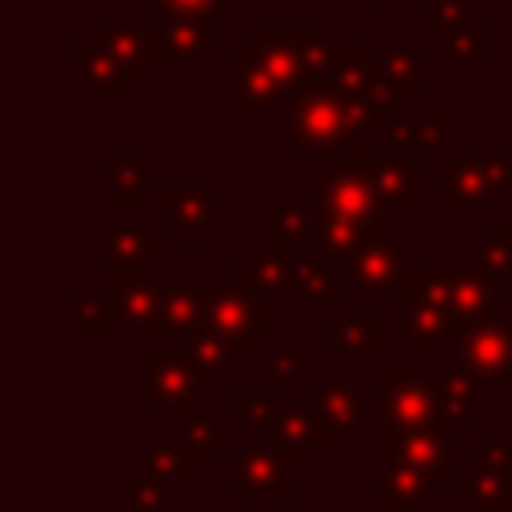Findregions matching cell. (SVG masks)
Masks as SVG:
<instances>
[{
	"label": "cell",
	"mask_w": 512,
	"mask_h": 512,
	"mask_svg": "<svg viewBox=\"0 0 512 512\" xmlns=\"http://www.w3.org/2000/svg\"><path fill=\"white\" fill-rule=\"evenodd\" d=\"M108 312H112L108 300H100V296H80V300H76L72 328H76L80 336H104V332H108Z\"/></svg>",
	"instance_id": "obj_39"
},
{
	"label": "cell",
	"mask_w": 512,
	"mask_h": 512,
	"mask_svg": "<svg viewBox=\"0 0 512 512\" xmlns=\"http://www.w3.org/2000/svg\"><path fill=\"white\" fill-rule=\"evenodd\" d=\"M476 512H496V508H476Z\"/></svg>",
	"instance_id": "obj_50"
},
{
	"label": "cell",
	"mask_w": 512,
	"mask_h": 512,
	"mask_svg": "<svg viewBox=\"0 0 512 512\" xmlns=\"http://www.w3.org/2000/svg\"><path fill=\"white\" fill-rule=\"evenodd\" d=\"M288 136L300 152H348V148H360V132L356 124L348 120V108H344V96L324 84V80H312L296 92V104H292V120H288Z\"/></svg>",
	"instance_id": "obj_2"
},
{
	"label": "cell",
	"mask_w": 512,
	"mask_h": 512,
	"mask_svg": "<svg viewBox=\"0 0 512 512\" xmlns=\"http://www.w3.org/2000/svg\"><path fill=\"white\" fill-rule=\"evenodd\" d=\"M380 64L388 68L396 92L408 100V96H420V60L412 48H400V44H380Z\"/></svg>",
	"instance_id": "obj_34"
},
{
	"label": "cell",
	"mask_w": 512,
	"mask_h": 512,
	"mask_svg": "<svg viewBox=\"0 0 512 512\" xmlns=\"http://www.w3.org/2000/svg\"><path fill=\"white\" fill-rule=\"evenodd\" d=\"M508 412H512V392H508Z\"/></svg>",
	"instance_id": "obj_48"
},
{
	"label": "cell",
	"mask_w": 512,
	"mask_h": 512,
	"mask_svg": "<svg viewBox=\"0 0 512 512\" xmlns=\"http://www.w3.org/2000/svg\"><path fill=\"white\" fill-rule=\"evenodd\" d=\"M216 40H220V24H200V20H180V16H160L156 24L144 28L148 60L196 64L200 52Z\"/></svg>",
	"instance_id": "obj_11"
},
{
	"label": "cell",
	"mask_w": 512,
	"mask_h": 512,
	"mask_svg": "<svg viewBox=\"0 0 512 512\" xmlns=\"http://www.w3.org/2000/svg\"><path fill=\"white\" fill-rule=\"evenodd\" d=\"M72 60H76V68H80V76L88 80L92 92H104V96H112V100L128 96V76H124L92 40L72 44Z\"/></svg>",
	"instance_id": "obj_28"
},
{
	"label": "cell",
	"mask_w": 512,
	"mask_h": 512,
	"mask_svg": "<svg viewBox=\"0 0 512 512\" xmlns=\"http://www.w3.org/2000/svg\"><path fill=\"white\" fill-rule=\"evenodd\" d=\"M324 348L332 356H344V352H380L384 348V324L376 316H332L328 320V340Z\"/></svg>",
	"instance_id": "obj_23"
},
{
	"label": "cell",
	"mask_w": 512,
	"mask_h": 512,
	"mask_svg": "<svg viewBox=\"0 0 512 512\" xmlns=\"http://www.w3.org/2000/svg\"><path fill=\"white\" fill-rule=\"evenodd\" d=\"M128 508L132 512H164V476L148 472L140 480H128Z\"/></svg>",
	"instance_id": "obj_41"
},
{
	"label": "cell",
	"mask_w": 512,
	"mask_h": 512,
	"mask_svg": "<svg viewBox=\"0 0 512 512\" xmlns=\"http://www.w3.org/2000/svg\"><path fill=\"white\" fill-rule=\"evenodd\" d=\"M272 224H276L280 240H288V244H308L316 236V216L308 208H300V204H276L272 208Z\"/></svg>",
	"instance_id": "obj_36"
},
{
	"label": "cell",
	"mask_w": 512,
	"mask_h": 512,
	"mask_svg": "<svg viewBox=\"0 0 512 512\" xmlns=\"http://www.w3.org/2000/svg\"><path fill=\"white\" fill-rule=\"evenodd\" d=\"M236 496L240 500H288L292 460L272 444H244L236 456Z\"/></svg>",
	"instance_id": "obj_9"
},
{
	"label": "cell",
	"mask_w": 512,
	"mask_h": 512,
	"mask_svg": "<svg viewBox=\"0 0 512 512\" xmlns=\"http://www.w3.org/2000/svg\"><path fill=\"white\" fill-rule=\"evenodd\" d=\"M440 416L436 380L420 372H384L380 376V440L392 444L396 436L428 424Z\"/></svg>",
	"instance_id": "obj_5"
},
{
	"label": "cell",
	"mask_w": 512,
	"mask_h": 512,
	"mask_svg": "<svg viewBox=\"0 0 512 512\" xmlns=\"http://www.w3.org/2000/svg\"><path fill=\"white\" fill-rule=\"evenodd\" d=\"M240 0H152L160 16H180V20H200V24H220V8H236Z\"/></svg>",
	"instance_id": "obj_37"
},
{
	"label": "cell",
	"mask_w": 512,
	"mask_h": 512,
	"mask_svg": "<svg viewBox=\"0 0 512 512\" xmlns=\"http://www.w3.org/2000/svg\"><path fill=\"white\" fill-rule=\"evenodd\" d=\"M204 296L196 284H172L168 288V336H188L204 328Z\"/></svg>",
	"instance_id": "obj_33"
},
{
	"label": "cell",
	"mask_w": 512,
	"mask_h": 512,
	"mask_svg": "<svg viewBox=\"0 0 512 512\" xmlns=\"http://www.w3.org/2000/svg\"><path fill=\"white\" fill-rule=\"evenodd\" d=\"M432 476L420 472L408 460L388 456L384 472H380V512H420L424 500L432 496Z\"/></svg>",
	"instance_id": "obj_18"
},
{
	"label": "cell",
	"mask_w": 512,
	"mask_h": 512,
	"mask_svg": "<svg viewBox=\"0 0 512 512\" xmlns=\"http://www.w3.org/2000/svg\"><path fill=\"white\" fill-rule=\"evenodd\" d=\"M480 172L488 188H512V164L504 156H480Z\"/></svg>",
	"instance_id": "obj_45"
},
{
	"label": "cell",
	"mask_w": 512,
	"mask_h": 512,
	"mask_svg": "<svg viewBox=\"0 0 512 512\" xmlns=\"http://www.w3.org/2000/svg\"><path fill=\"white\" fill-rule=\"evenodd\" d=\"M148 408H188L200 392L192 356L184 352H148Z\"/></svg>",
	"instance_id": "obj_14"
},
{
	"label": "cell",
	"mask_w": 512,
	"mask_h": 512,
	"mask_svg": "<svg viewBox=\"0 0 512 512\" xmlns=\"http://www.w3.org/2000/svg\"><path fill=\"white\" fill-rule=\"evenodd\" d=\"M420 132H424V124H420L416 116H392L388 128H384V144H388L392 152H416Z\"/></svg>",
	"instance_id": "obj_43"
},
{
	"label": "cell",
	"mask_w": 512,
	"mask_h": 512,
	"mask_svg": "<svg viewBox=\"0 0 512 512\" xmlns=\"http://www.w3.org/2000/svg\"><path fill=\"white\" fill-rule=\"evenodd\" d=\"M344 164L376 188L380 204H388V208H416L420 204V180H416L420 176V156L416 152L376 156L360 144V148L344 152Z\"/></svg>",
	"instance_id": "obj_7"
},
{
	"label": "cell",
	"mask_w": 512,
	"mask_h": 512,
	"mask_svg": "<svg viewBox=\"0 0 512 512\" xmlns=\"http://www.w3.org/2000/svg\"><path fill=\"white\" fill-rule=\"evenodd\" d=\"M276 400H272V392H256V388H240L236 392V416H240V424L244 428H256V424H264V420H276Z\"/></svg>",
	"instance_id": "obj_38"
},
{
	"label": "cell",
	"mask_w": 512,
	"mask_h": 512,
	"mask_svg": "<svg viewBox=\"0 0 512 512\" xmlns=\"http://www.w3.org/2000/svg\"><path fill=\"white\" fill-rule=\"evenodd\" d=\"M144 152H112L108 156V200L116 208H140L144 204Z\"/></svg>",
	"instance_id": "obj_27"
},
{
	"label": "cell",
	"mask_w": 512,
	"mask_h": 512,
	"mask_svg": "<svg viewBox=\"0 0 512 512\" xmlns=\"http://www.w3.org/2000/svg\"><path fill=\"white\" fill-rule=\"evenodd\" d=\"M456 364L480 384L512 380V316H480L456 332Z\"/></svg>",
	"instance_id": "obj_4"
},
{
	"label": "cell",
	"mask_w": 512,
	"mask_h": 512,
	"mask_svg": "<svg viewBox=\"0 0 512 512\" xmlns=\"http://www.w3.org/2000/svg\"><path fill=\"white\" fill-rule=\"evenodd\" d=\"M316 240L328 260H356L360 248L384 240V228H368L356 220H336V216H316Z\"/></svg>",
	"instance_id": "obj_22"
},
{
	"label": "cell",
	"mask_w": 512,
	"mask_h": 512,
	"mask_svg": "<svg viewBox=\"0 0 512 512\" xmlns=\"http://www.w3.org/2000/svg\"><path fill=\"white\" fill-rule=\"evenodd\" d=\"M308 364H312V356H308V352L276 356V360H272V388H276V392H288V388H292V380H296V372H304Z\"/></svg>",
	"instance_id": "obj_44"
},
{
	"label": "cell",
	"mask_w": 512,
	"mask_h": 512,
	"mask_svg": "<svg viewBox=\"0 0 512 512\" xmlns=\"http://www.w3.org/2000/svg\"><path fill=\"white\" fill-rule=\"evenodd\" d=\"M492 188L480 172V156H460L452 168L436 172V204L440 208H488Z\"/></svg>",
	"instance_id": "obj_19"
},
{
	"label": "cell",
	"mask_w": 512,
	"mask_h": 512,
	"mask_svg": "<svg viewBox=\"0 0 512 512\" xmlns=\"http://www.w3.org/2000/svg\"><path fill=\"white\" fill-rule=\"evenodd\" d=\"M452 428H456L452 420L436 416V420H428V424L396 436L384 448H388V456L408 460L420 472H428L436 484H452L456 480V440H452Z\"/></svg>",
	"instance_id": "obj_8"
},
{
	"label": "cell",
	"mask_w": 512,
	"mask_h": 512,
	"mask_svg": "<svg viewBox=\"0 0 512 512\" xmlns=\"http://www.w3.org/2000/svg\"><path fill=\"white\" fill-rule=\"evenodd\" d=\"M316 408V440L320 444H340L364 416V392L344 380V372H328L312 396Z\"/></svg>",
	"instance_id": "obj_10"
},
{
	"label": "cell",
	"mask_w": 512,
	"mask_h": 512,
	"mask_svg": "<svg viewBox=\"0 0 512 512\" xmlns=\"http://www.w3.org/2000/svg\"><path fill=\"white\" fill-rule=\"evenodd\" d=\"M216 204H220L216 188H164L168 224L176 228V236L184 244H200L204 240V232L216 220Z\"/></svg>",
	"instance_id": "obj_17"
},
{
	"label": "cell",
	"mask_w": 512,
	"mask_h": 512,
	"mask_svg": "<svg viewBox=\"0 0 512 512\" xmlns=\"http://www.w3.org/2000/svg\"><path fill=\"white\" fill-rule=\"evenodd\" d=\"M168 288L160 280H112V308L128 328L168 336Z\"/></svg>",
	"instance_id": "obj_12"
},
{
	"label": "cell",
	"mask_w": 512,
	"mask_h": 512,
	"mask_svg": "<svg viewBox=\"0 0 512 512\" xmlns=\"http://www.w3.org/2000/svg\"><path fill=\"white\" fill-rule=\"evenodd\" d=\"M420 144H424L428 152H436V156H444V152H452V148H456V116H452V112H440V116H432V120H424V132H420Z\"/></svg>",
	"instance_id": "obj_42"
},
{
	"label": "cell",
	"mask_w": 512,
	"mask_h": 512,
	"mask_svg": "<svg viewBox=\"0 0 512 512\" xmlns=\"http://www.w3.org/2000/svg\"><path fill=\"white\" fill-rule=\"evenodd\" d=\"M472 12V0H428L416 8V20L428 28H448V24H468L464 16Z\"/></svg>",
	"instance_id": "obj_40"
},
{
	"label": "cell",
	"mask_w": 512,
	"mask_h": 512,
	"mask_svg": "<svg viewBox=\"0 0 512 512\" xmlns=\"http://www.w3.org/2000/svg\"><path fill=\"white\" fill-rule=\"evenodd\" d=\"M432 300L452 312L456 332L480 316L492 312L496 300H508V280L504 276H484L476 268H460L448 260H412L400 272L396 300Z\"/></svg>",
	"instance_id": "obj_1"
},
{
	"label": "cell",
	"mask_w": 512,
	"mask_h": 512,
	"mask_svg": "<svg viewBox=\"0 0 512 512\" xmlns=\"http://www.w3.org/2000/svg\"><path fill=\"white\" fill-rule=\"evenodd\" d=\"M348 264H352V272L340 280V296H388V300H396L404 260L392 244L376 240V244L360 248L356 260H348Z\"/></svg>",
	"instance_id": "obj_13"
},
{
	"label": "cell",
	"mask_w": 512,
	"mask_h": 512,
	"mask_svg": "<svg viewBox=\"0 0 512 512\" xmlns=\"http://www.w3.org/2000/svg\"><path fill=\"white\" fill-rule=\"evenodd\" d=\"M436 56L440 60H492V28L488 24H448L436 28Z\"/></svg>",
	"instance_id": "obj_26"
},
{
	"label": "cell",
	"mask_w": 512,
	"mask_h": 512,
	"mask_svg": "<svg viewBox=\"0 0 512 512\" xmlns=\"http://www.w3.org/2000/svg\"><path fill=\"white\" fill-rule=\"evenodd\" d=\"M272 440L276 448L292 460V464H304L312 456V444H316V408H280L276 420H272Z\"/></svg>",
	"instance_id": "obj_24"
},
{
	"label": "cell",
	"mask_w": 512,
	"mask_h": 512,
	"mask_svg": "<svg viewBox=\"0 0 512 512\" xmlns=\"http://www.w3.org/2000/svg\"><path fill=\"white\" fill-rule=\"evenodd\" d=\"M184 340H188V356H192V368H196L200 388H216L224 380V372L232 368V356H236L232 340L224 332H216L212 324L188 332Z\"/></svg>",
	"instance_id": "obj_21"
},
{
	"label": "cell",
	"mask_w": 512,
	"mask_h": 512,
	"mask_svg": "<svg viewBox=\"0 0 512 512\" xmlns=\"http://www.w3.org/2000/svg\"><path fill=\"white\" fill-rule=\"evenodd\" d=\"M288 512H312V508H308V500H304V496H292V504H288Z\"/></svg>",
	"instance_id": "obj_46"
},
{
	"label": "cell",
	"mask_w": 512,
	"mask_h": 512,
	"mask_svg": "<svg viewBox=\"0 0 512 512\" xmlns=\"http://www.w3.org/2000/svg\"><path fill=\"white\" fill-rule=\"evenodd\" d=\"M312 196H316V216H336V220H356L368 228H380V196L376 188L356 176L348 164L344 168H320L308 176Z\"/></svg>",
	"instance_id": "obj_6"
},
{
	"label": "cell",
	"mask_w": 512,
	"mask_h": 512,
	"mask_svg": "<svg viewBox=\"0 0 512 512\" xmlns=\"http://www.w3.org/2000/svg\"><path fill=\"white\" fill-rule=\"evenodd\" d=\"M400 328L404 336H412L420 344V352H436V340L444 332H456V320L448 308L432 304V300H404V312H400Z\"/></svg>",
	"instance_id": "obj_25"
},
{
	"label": "cell",
	"mask_w": 512,
	"mask_h": 512,
	"mask_svg": "<svg viewBox=\"0 0 512 512\" xmlns=\"http://www.w3.org/2000/svg\"><path fill=\"white\" fill-rule=\"evenodd\" d=\"M472 268L484 272V276H504V272H512V232H508V224H492L488 240H484V244L476 248V256H472Z\"/></svg>",
	"instance_id": "obj_35"
},
{
	"label": "cell",
	"mask_w": 512,
	"mask_h": 512,
	"mask_svg": "<svg viewBox=\"0 0 512 512\" xmlns=\"http://www.w3.org/2000/svg\"><path fill=\"white\" fill-rule=\"evenodd\" d=\"M348 8H364V4H376V0H344Z\"/></svg>",
	"instance_id": "obj_47"
},
{
	"label": "cell",
	"mask_w": 512,
	"mask_h": 512,
	"mask_svg": "<svg viewBox=\"0 0 512 512\" xmlns=\"http://www.w3.org/2000/svg\"><path fill=\"white\" fill-rule=\"evenodd\" d=\"M180 432H184V444L204 464L220 456V416H216V408H196V404L180 408Z\"/></svg>",
	"instance_id": "obj_31"
},
{
	"label": "cell",
	"mask_w": 512,
	"mask_h": 512,
	"mask_svg": "<svg viewBox=\"0 0 512 512\" xmlns=\"http://www.w3.org/2000/svg\"><path fill=\"white\" fill-rule=\"evenodd\" d=\"M204 296V320L224 332L232 340L236 352H256V344L264 336H272V300L248 292L244 284H216V280H200L196 284Z\"/></svg>",
	"instance_id": "obj_3"
},
{
	"label": "cell",
	"mask_w": 512,
	"mask_h": 512,
	"mask_svg": "<svg viewBox=\"0 0 512 512\" xmlns=\"http://www.w3.org/2000/svg\"><path fill=\"white\" fill-rule=\"evenodd\" d=\"M88 40H92L128 80H140V76H144V64H148L144 28H128V24H92Z\"/></svg>",
	"instance_id": "obj_20"
},
{
	"label": "cell",
	"mask_w": 512,
	"mask_h": 512,
	"mask_svg": "<svg viewBox=\"0 0 512 512\" xmlns=\"http://www.w3.org/2000/svg\"><path fill=\"white\" fill-rule=\"evenodd\" d=\"M292 280H296V260H292L288 240H264V244H256V252L248 260L236 264V284H244L256 296H268V300L288 292Z\"/></svg>",
	"instance_id": "obj_15"
},
{
	"label": "cell",
	"mask_w": 512,
	"mask_h": 512,
	"mask_svg": "<svg viewBox=\"0 0 512 512\" xmlns=\"http://www.w3.org/2000/svg\"><path fill=\"white\" fill-rule=\"evenodd\" d=\"M508 448H512V444H508ZM508 476H512V460H508Z\"/></svg>",
	"instance_id": "obj_49"
},
{
	"label": "cell",
	"mask_w": 512,
	"mask_h": 512,
	"mask_svg": "<svg viewBox=\"0 0 512 512\" xmlns=\"http://www.w3.org/2000/svg\"><path fill=\"white\" fill-rule=\"evenodd\" d=\"M148 472L164 476V480H180V484H196L200 480V456L180 440V444H152L144 456Z\"/></svg>",
	"instance_id": "obj_32"
},
{
	"label": "cell",
	"mask_w": 512,
	"mask_h": 512,
	"mask_svg": "<svg viewBox=\"0 0 512 512\" xmlns=\"http://www.w3.org/2000/svg\"><path fill=\"white\" fill-rule=\"evenodd\" d=\"M164 260V244L148 240L144 228L136 224H112L108 228V280H144L148 264Z\"/></svg>",
	"instance_id": "obj_16"
},
{
	"label": "cell",
	"mask_w": 512,
	"mask_h": 512,
	"mask_svg": "<svg viewBox=\"0 0 512 512\" xmlns=\"http://www.w3.org/2000/svg\"><path fill=\"white\" fill-rule=\"evenodd\" d=\"M296 296L308 304V316H328V304L340 296V280L320 264V260H300L296 264V280H292Z\"/></svg>",
	"instance_id": "obj_29"
},
{
	"label": "cell",
	"mask_w": 512,
	"mask_h": 512,
	"mask_svg": "<svg viewBox=\"0 0 512 512\" xmlns=\"http://www.w3.org/2000/svg\"><path fill=\"white\" fill-rule=\"evenodd\" d=\"M436 404H440V416L452 420L456 428H468L476 420V408H472V376L464 368L456 372H436Z\"/></svg>",
	"instance_id": "obj_30"
}]
</instances>
